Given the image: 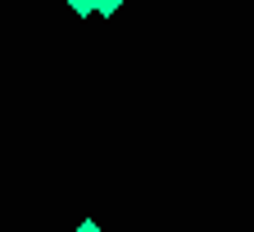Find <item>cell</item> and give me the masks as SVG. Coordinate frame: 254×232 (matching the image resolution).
Wrapping results in <instances>:
<instances>
[{
  "label": "cell",
  "mask_w": 254,
  "mask_h": 232,
  "mask_svg": "<svg viewBox=\"0 0 254 232\" xmlns=\"http://www.w3.org/2000/svg\"><path fill=\"white\" fill-rule=\"evenodd\" d=\"M123 9V0H95V14H100V18H114Z\"/></svg>",
  "instance_id": "obj_1"
},
{
  "label": "cell",
  "mask_w": 254,
  "mask_h": 232,
  "mask_svg": "<svg viewBox=\"0 0 254 232\" xmlns=\"http://www.w3.org/2000/svg\"><path fill=\"white\" fill-rule=\"evenodd\" d=\"M68 9H73L77 18H86V14H95V0H68Z\"/></svg>",
  "instance_id": "obj_2"
},
{
  "label": "cell",
  "mask_w": 254,
  "mask_h": 232,
  "mask_svg": "<svg viewBox=\"0 0 254 232\" xmlns=\"http://www.w3.org/2000/svg\"><path fill=\"white\" fill-rule=\"evenodd\" d=\"M73 232H105V228H100V223H95V219H82V223H77Z\"/></svg>",
  "instance_id": "obj_3"
}]
</instances>
